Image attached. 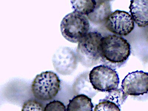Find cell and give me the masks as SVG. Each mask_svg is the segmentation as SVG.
Wrapping results in <instances>:
<instances>
[{
    "instance_id": "8fae6325",
    "label": "cell",
    "mask_w": 148,
    "mask_h": 111,
    "mask_svg": "<svg viewBox=\"0 0 148 111\" xmlns=\"http://www.w3.org/2000/svg\"><path fill=\"white\" fill-rule=\"evenodd\" d=\"M92 99L86 95L81 94L70 100L66 111H93Z\"/></svg>"
},
{
    "instance_id": "5bb4252c",
    "label": "cell",
    "mask_w": 148,
    "mask_h": 111,
    "mask_svg": "<svg viewBox=\"0 0 148 111\" xmlns=\"http://www.w3.org/2000/svg\"><path fill=\"white\" fill-rule=\"evenodd\" d=\"M120 107L115 103L106 99L100 100L94 111H121Z\"/></svg>"
},
{
    "instance_id": "30bf717a",
    "label": "cell",
    "mask_w": 148,
    "mask_h": 111,
    "mask_svg": "<svg viewBox=\"0 0 148 111\" xmlns=\"http://www.w3.org/2000/svg\"><path fill=\"white\" fill-rule=\"evenodd\" d=\"M94 10L87 17L90 21L96 24L103 23L111 14L110 3L109 1H96Z\"/></svg>"
},
{
    "instance_id": "e0dca14e",
    "label": "cell",
    "mask_w": 148,
    "mask_h": 111,
    "mask_svg": "<svg viewBox=\"0 0 148 111\" xmlns=\"http://www.w3.org/2000/svg\"><path fill=\"white\" fill-rule=\"evenodd\" d=\"M146 36L147 39V40L148 41V27H147L146 31Z\"/></svg>"
},
{
    "instance_id": "2e32d148",
    "label": "cell",
    "mask_w": 148,
    "mask_h": 111,
    "mask_svg": "<svg viewBox=\"0 0 148 111\" xmlns=\"http://www.w3.org/2000/svg\"><path fill=\"white\" fill-rule=\"evenodd\" d=\"M44 111H66V109L62 102L54 100L46 104Z\"/></svg>"
},
{
    "instance_id": "6da1fadb",
    "label": "cell",
    "mask_w": 148,
    "mask_h": 111,
    "mask_svg": "<svg viewBox=\"0 0 148 111\" xmlns=\"http://www.w3.org/2000/svg\"><path fill=\"white\" fill-rule=\"evenodd\" d=\"M130 45L121 36L109 35L103 37L100 56L103 65L115 70L126 62L130 54Z\"/></svg>"
},
{
    "instance_id": "3957f363",
    "label": "cell",
    "mask_w": 148,
    "mask_h": 111,
    "mask_svg": "<svg viewBox=\"0 0 148 111\" xmlns=\"http://www.w3.org/2000/svg\"><path fill=\"white\" fill-rule=\"evenodd\" d=\"M90 24L88 17L74 11L63 18L60 24L62 35L72 43L79 42L88 33Z\"/></svg>"
},
{
    "instance_id": "52a82bcc",
    "label": "cell",
    "mask_w": 148,
    "mask_h": 111,
    "mask_svg": "<svg viewBox=\"0 0 148 111\" xmlns=\"http://www.w3.org/2000/svg\"><path fill=\"white\" fill-rule=\"evenodd\" d=\"M122 89L127 96H138L148 92V73L136 71L128 74L123 80Z\"/></svg>"
},
{
    "instance_id": "277c9868",
    "label": "cell",
    "mask_w": 148,
    "mask_h": 111,
    "mask_svg": "<svg viewBox=\"0 0 148 111\" xmlns=\"http://www.w3.org/2000/svg\"><path fill=\"white\" fill-rule=\"evenodd\" d=\"M60 80L56 74L46 71L37 75L32 84L33 95L38 100L48 101L55 98L60 90Z\"/></svg>"
},
{
    "instance_id": "8992f818",
    "label": "cell",
    "mask_w": 148,
    "mask_h": 111,
    "mask_svg": "<svg viewBox=\"0 0 148 111\" xmlns=\"http://www.w3.org/2000/svg\"><path fill=\"white\" fill-rule=\"evenodd\" d=\"M107 29L117 35L126 36L134 27V21L127 12L117 10L110 14L105 21Z\"/></svg>"
},
{
    "instance_id": "5b68a950",
    "label": "cell",
    "mask_w": 148,
    "mask_h": 111,
    "mask_svg": "<svg viewBox=\"0 0 148 111\" xmlns=\"http://www.w3.org/2000/svg\"><path fill=\"white\" fill-rule=\"evenodd\" d=\"M89 79L93 88L102 92L117 89L120 83L115 70L104 65L94 67L90 73Z\"/></svg>"
},
{
    "instance_id": "7a4b0ae2",
    "label": "cell",
    "mask_w": 148,
    "mask_h": 111,
    "mask_svg": "<svg viewBox=\"0 0 148 111\" xmlns=\"http://www.w3.org/2000/svg\"><path fill=\"white\" fill-rule=\"evenodd\" d=\"M102 36L97 32H89L79 42L77 60L85 66L91 67L101 61L100 45Z\"/></svg>"
},
{
    "instance_id": "ba28073f",
    "label": "cell",
    "mask_w": 148,
    "mask_h": 111,
    "mask_svg": "<svg viewBox=\"0 0 148 111\" xmlns=\"http://www.w3.org/2000/svg\"><path fill=\"white\" fill-rule=\"evenodd\" d=\"M67 49L66 53L64 56V52L63 53V58L60 54H56L54 60V66L56 69L59 73L63 75H69L73 72L76 68L77 59L76 55L71 49ZM63 54V53H62Z\"/></svg>"
},
{
    "instance_id": "7c38bea8",
    "label": "cell",
    "mask_w": 148,
    "mask_h": 111,
    "mask_svg": "<svg viewBox=\"0 0 148 111\" xmlns=\"http://www.w3.org/2000/svg\"><path fill=\"white\" fill-rule=\"evenodd\" d=\"M71 3L75 11L79 12L86 16L92 12L96 5L95 0L71 1Z\"/></svg>"
},
{
    "instance_id": "4fadbf2b",
    "label": "cell",
    "mask_w": 148,
    "mask_h": 111,
    "mask_svg": "<svg viewBox=\"0 0 148 111\" xmlns=\"http://www.w3.org/2000/svg\"><path fill=\"white\" fill-rule=\"evenodd\" d=\"M109 92V95L105 99L115 103L120 107L123 103L128 96L122 88L118 89L117 88Z\"/></svg>"
},
{
    "instance_id": "9c48e42d",
    "label": "cell",
    "mask_w": 148,
    "mask_h": 111,
    "mask_svg": "<svg viewBox=\"0 0 148 111\" xmlns=\"http://www.w3.org/2000/svg\"><path fill=\"white\" fill-rule=\"evenodd\" d=\"M129 9L133 20L138 27L148 26V0H132Z\"/></svg>"
},
{
    "instance_id": "9a60e30c",
    "label": "cell",
    "mask_w": 148,
    "mask_h": 111,
    "mask_svg": "<svg viewBox=\"0 0 148 111\" xmlns=\"http://www.w3.org/2000/svg\"><path fill=\"white\" fill-rule=\"evenodd\" d=\"M22 111H44V109L39 102L35 100H29L23 104Z\"/></svg>"
}]
</instances>
